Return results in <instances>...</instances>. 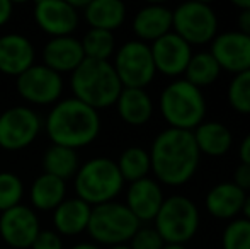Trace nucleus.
Here are the masks:
<instances>
[{
    "label": "nucleus",
    "mask_w": 250,
    "mask_h": 249,
    "mask_svg": "<svg viewBox=\"0 0 250 249\" xmlns=\"http://www.w3.org/2000/svg\"><path fill=\"white\" fill-rule=\"evenodd\" d=\"M114 106L119 118L129 126L146 125L155 111L153 101L146 89H131V87H123Z\"/></svg>",
    "instance_id": "nucleus-22"
},
{
    "label": "nucleus",
    "mask_w": 250,
    "mask_h": 249,
    "mask_svg": "<svg viewBox=\"0 0 250 249\" xmlns=\"http://www.w3.org/2000/svg\"><path fill=\"white\" fill-rule=\"evenodd\" d=\"M107 249H131L128 246V244H121V246H111V248H107Z\"/></svg>",
    "instance_id": "nucleus-43"
},
{
    "label": "nucleus",
    "mask_w": 250,
    "mask_h": 249,
    "mask_svg": "<svg viewBox=\"0 0 250 249\" xmlns=\"http://www.w3.org/2000/svg\"><path fill=\"white\" fill-rule=\"evenodd\" d=\"M237 27L238 33L250 36V10H240L237 16Z\"/></svg>",
    "instance_id": "nucleus-36"
},
{
    "label": "nucleus",
    "mask_w": 250,
    "mask_h": 249,
    "mask_svg": "<svg viewBox=\"0 0 250 249\" xmlns=\"http://www.w3.org/2000/svg\"><path fill=\"white\" fill-rule=\"evenodd\" d=\"M70 249H101V248L94 243H79V244H75V246H72Z\"/></svg>",
    "instance_id": "nucleus-41"
},
{
    "label": "nucleus",
    "mask_w": 250,
    "mask_h": 249,
    "mask_svg": "<svg viewBox=\"0 0 250 249\" xmlns=\"http://www.w3.org/2000/svg\"><path fill=\"white\" fill-rule=\"evenodd\" d=\"M233 7L240 12V10H250V0H235Z\"/></svg>",
    "instance_id": "nucleus-40"
},
{
    "label": "nucleus",
    "mask_w": 250,
    "mask_h": 249,
    "mask_svg": "<svg viewBox=\"0 0 250 249\" xmlns=\"http://www.w3.org/2000/svg\"><path fill=\"white\" fill-rule=\"evenodd\" d=\"M24 196V183L10 171L0 173V213L21 205Z\"/></svg>",
    "instance_id": "nucleus-31"
},
{
    "label": "nucleus",
    "mask_w": 250,
    "mask_h": 249,
    "mask_svg": "<svg viewBox=\"0 0 250 249\" xmlns=\"http://www.w3.org/2000/svg\"><path fill=\"white\" fill-rule=\"evenodd\" d=\"M245 193L240 188L235 186L231 181H223V183L214 184L208 191L204 198V206L206 212L216 220H235L238 219L244 205Z\"/></svg>",
    "instance_id": "nucleus-20"
},
{
    "label": "nucleus",
    "mask_w": 250,
    "mask_h": 249,
    "mask_svg": "<svg viewBox=\"0 0 250 249\" xmlns=\"http://www.w3.org/2000/svg\"><path fill=\"white\" fill-rule=\"evenodd\" d=\"M43 130L41 116L29 106H12L0 113V149L17 152L29 147Z\"/></svg>",
    "instance_id": "nucleus-10"
},
{
    "label": "nucleus",
    "mask_w": 250,
    "mask_h": 249,
    "mask_svg": "<svg viewBox=\"0 0 250 249\" xmlns=\"http://www.w3.org/2000/svg\"><path fill=\"white\" fill-rule=\"evenodd\" d=\"M3 249H9V248H3Z\"/></svg>",
    "instance_id": "nucleus-44"
},
{
    "label": "nucleus",
    "mask_w": 250,
    "mask_h": 249,
    "mask_svg": "<svg viewBox=\"0 0 250 249\" xmlns=\"http://www.w3.org/2000/svg\"><path fill=\"white\" fill-rule=\"evenodd\" d=\"M34 23L51 38L72 36L79 27L80 12L65 0H41L34 5Z\"/></svg>",
    "instance_id": "nucleus-14"
},
{
    "label": "nucleus",
    "mask_w": 250,
    "mask_h": 249,
    "mask_svg": "<svg viewBox=\"0 0 250 249\" xmlns=\"http://www.w3.org/2000/svg\"><path fill=\"white\" fill-rule=\"evenodd\" d=\"M70 87L75 99L92 110L101 111L116 104L123 86L111 62H97L85 58L72 73Z\"/></svg>",
    "instance_id": "nucleus-3"
},
{
    "label": "nucleus",
    "mask_w": 250,
    "mask_h": 249,
    "mask_svg": "<svg viewBox=\"0 0 250 249\" xmlns=\"http://www.w3.org/2000/svg\"><path fill=\"white\" fill-rule=\"evenodd\" d=\"M201 226L199 208L184 195H172L164 200L153 227L165 244H188Z\"/></svg>",
    "instance_id": "nucleus-7"
},
{
    "label": "nucleus",
    "mask_w": 250,
    "mask_h": 249,
    "mask_svg": "<svg viewBox=\"0 0 250 249\" xmlns=\"http://www.w3.org/2000/svg\"><path fill=\"white\" fill-rule=\"evenodd\" d=\"M223 249H250V222L245 219H235L227 224L221 236Z\"/></svg>",
    "instance_id": "nucleus-32"
},
{
    "label": "nucleus",
    "mask_w": 250,
    "mask_h": 249,
    "mask_svg": "<svg viewBox=\"0 0 250 249\" xmlns=\"http://www.w3.org/2000/svg\"><path fill=\"white\" fill-rule=\"evenodd\" d=\"M242 219L249 220L250 222V193L245 195V200H244V205H242Z\"/></svg>",
    "instance_id": "nucleus-39"
},
{
    "label": "nucleus",
    "mask_w": 250,
    "mask_h": 249,
    "mask_svg": "<svg viewBox=\"0 0 250 249\" xmlns=\"http://www.w3.org/2000/svg\"><path fill=\"white\" fill-rule=\"evenodd\" d=\"M151 58L157 73L179 79L184 75L189 60L192 57V46H189L181 36L170 31L150 45Z\"/></svg>",
    "instance_id": "nucleus-13"
},
{
    "label": "nucleus",
    "mask_w": 250,
    "mask_h": 249,
    "mask_svg": "<svg viewBox=\"0 0 250 249\" xmlns=\"http://www.w3.org/2000/svg\"><path fill=\"white\" fill-rule=\"evenodd\" d=\"M192 135H194V142L201 156L223 157L230 152L233 145V133L221 121L204 120L192 132Z\"/></svg>",
    "instance_id": "nucleus-23"
},
{
    "label": "nucleus",
    "mask_w": 250,
    "mask_h": 249,
    "mask_svg": "<svg viewBox=\"0 0 250 249\" xmlns=\"http://www.w3.org/2000/svg\"><path fill=\"white\" fill-rule=\"evenodd\" d=\"M118 169L121 173L125 183H135L143 178H148L151 173V162H150V154L143 147L133 145L128 147L121 152L119 159L116 160Z\"/></svg>",
    "instance_id": "nucleus-27"
},
{
    "label": "nucleus",
    "mask_w": 250,
    "mask_h": 249,
    "mask_svg": "<svg viewBox=\"0 0 250 249\" xmlns=\"http://www.w3.org/2000/svg\"><path fill=\"white\" fill-rule=\"evenodd\" d=\"M164 200L165 196L160 183L148 176L129 184L126 189L125 205L143 226V224L153 222Z\"/></svg>",
    "instance_id": "nucleus-16"
},
{
    "label": "nucleus",
    "mask_w": 250,
    "mask_h": 249,
    "mask_svg": "<svg viewBox=\"0 0 250 249\" xmlns=\"http://www.w3.org/2000/svg\"><path fill=\"white\" fill-rule=\"evenodd\" d=\"M66 198V183L50 174H40L29 189L31 208L40 212H53Z\"/></svg>",
    "instance_id": "nucleus-25"
},
{
    "label": "nucleus",
    "mask_w": 250,
    "mask_h": 249,
    "mask_svg": "<svg viewBox=\"0 0 250 249\" xmlns=\"http://www.w3.org/2000/svg\"><path fill=\"white\" fill-rule=\"evenodd\" d=\"M12 10H14L12 2H9V0H0V27L5 26L10 21Z\"/></svg>",
    "instance_id": "nucleus-38"
},
{
    "label": "nucleus",
    "mask_w": 250,
    "mask_h": 249,
    "mask_svg": "<svg viewBox=\"0 0 250 249\" xmlns=\"http://www.w3.org/2000/svg\"><path fill=\"white\" fill-rule=\"evenodd\" d=\"M40 230V219L31 206L21 203L0 213V237L9 249H29Z\"/></svg>",
    "instance_id": "nucleus-12"
},
{
    "label": "nucleus",
    "mask_w": 250,
    "mask_h": 249,
    "mask_svg": "<svg viewBox=\"0 0 250 249\" xmlns=\"http://www.w3.org/2000/svg\"><path fill=\"white\" fill-rule=\"evenodd\" d=\"M128 246L131 249H164L165 243L153 226H140Z\"/></svg>",
    "instance_id": "nucleus-33"
},
{
    "label": "nucleus",
    "mask_w": 250,
    "mask_h": 249,
    "mask_svg": "<svg viewBox=\"0 0 250 249\" xmlns=\"http://www.w3.org/2000/svg\"><path fill=\"white\" fill-rule=\"evenodd\" d=\"M16 91L33 106H53L62 99L63 77L43 63H34L16 79Z\"/></svg>",
    "instance_id": "nucleus-11"
},
{
    "label": "nucleus",
    "mask_w": 250,
    "mask_h": 249,
    "mask_svg": "<svg viewBox=\"0 0 250 249\" xmlns=\"http://www.w3.org/2000/svg\"><path fill=\"white\" fill-rule=\"evenodd\" d=\"M231 183H233L237 188H240L242 191L247 195L250 191V166L242 164V162L238 164L233 171V180H231Z\"/></svg>",
    "instance_id": "nucleus-35"
},
{
    "label": "nucleus",
    "mask_w": 250,
    "mask_h": 249,
    "mask_svg": "<svg viewBox=\"0 0 250 249\" xmlns=\"http://www.w3.org/2000/svg\"><path fill=\"white\" fill-rule=\"evenodd\" d=\"M220 73L221 68L213 55L209 51H199V53H192L188 68L184 72V80H188L198 89H203V87L216 82Z\"/></svg>",
    "instance_id": "nucleus-28"
},
{
    "label": "nucleus",
    "mask_w": 250,
    "mask_h": 249,
    "mask_svg": "<svg viewBox=\"0 0 250 249\" xmlns=\"http://www.w3.org/2000/svg\"><path fill=\"white\" fill-rule=\"evenodd\" d=\"M112 67L121 86L131 89H146L157 75L150 45L138 40H129L118 48Z\"/></svg>",
    "instance_id": "nucleus-9"
},
{
    "label": "nucleus",
    "mask_w": 250,
    "mask_h": 249,
    "mask_svg": "<svg viewBox=\"0 0 250 249\" xmlns=\"http://www.w3.org/2000/svg\"><path fill=\"white\" fill-rule=\"evenodd\" d=\"M158 110L168 128L194 132L206 118L208 104L203 89L184 79H175L160 92Z\"/></svg>",
    "instance_id": "nucleus-4"
},
{
    "label": "nucleus",
    "mask_w": 250,
    "mask_h": 249,
    "mask_svg": "<svg viewBox=\"0 0 250 249\" xmlns=\"http://www.w3.org/2000/svg\"><path fill=\"white\" fill-rule=\"evenodd\" d=\"M36 50L29 38L19 33H7L0 36V73L19 77L34 65Z\"/></svg>",
    "instance_id": "nucleus-17"
},
{
    "label": "nucleus",
    "mask_w": 250,
    "mask_h": 249,
    "mask_svg": "<svg viewBox=\"0 0 250 249\" xmlns=\"http://www.w3.org/2000/svg\"><path fill=\"white\" fill-rule=\"evenodd\" d=\"M164 249H188L184 244H165Z\"/></svg>",
    "instance_id": "nucleus-42"
},
{
    "label": "nucleus",
    "mask_w": 250,
    "mask_h": 249,
    "mask_svg": "<svg viewBox=\"0 0 250 249\" xmlns=\"http://www.w3.org/2000/svg\"><path fill=\"white\" fill-rule=\"evenodd\" d=\"M142 224L128 210L125 203L109 202L92 206L87 234L94 244L101 246H121L128 244Z\"/></svg>",
    "instance_id": "nucleus-6"
},
{
    "label": "nucleus",
    "mask_w": 250,
    "mask_h": 249,
    "mask_svg": "<svg viewBox=\"0 0 250 249\" xmlns=\"http://www.w3.org/2000/svg\"><path fill=\"white\" fill-rule=\"evenodd\" d=\"M83 17L90 29L114 33L126 21V5L121 0H89Z\"/></svg>",
    "instance_id": "nucleus-24"
},
{
    "label": "nucleus",
    "mask_w": 250,
    "mask_h": 249,
    "mask_svg": "<svg viewBox=\"0 0 250 249\" xmlns=\"http://www.w3.org/2000/svg\"><path fill=\"white\" fill-rule=\"evenodd\" d=\"M77 198L83 200L90 206L116 202L125 188V180L118 169L116 160L109 157H92L80 164L73 178Z\"/></svg>",
    "instance_id": "nucleus-5"
},
{
    "label": "nucleus",
    "mask_w": 250,
    "mask_h": 249,
    "mask_svg": "<svg viewBox=\"0 0 250 249\" xmlns=\"http://www.w3.org/2000/svg\"><path fill=\"white\" fill-rule=\"evenodd\" d=\"M218 16L206 2H186L172 10V31L189 46H203L218 36Z\"/></svg>",
    "instance_id": "nucleus-8"
},
{
    "label": "nucleus",
    "mask_w": 250,
    "mask_h": 249,
    "mask_svg": "<svg viewBox=\"0 0 250 249\" xmlns=\"http://www.w3.org/2000/svg\"><path fill=\"white\" fill-rule=\"evenodd\" d=\"M85 58L97 62H111L116 53V38L114 33L101 29H89L80 40Z\"/></svg>",
    "instance_id": "nucleus-29"
},
{
    "label": "nucleus",
    "mask_w": 250,
    "mask_h": 249,
    "mask_svg": "<svg viewBox=\"0 0 250 249\" xmlns=\"http://www.w3.org/2000/svg\"><path fill=\"white\" fill-rule=\"evenodd\" d=\"M43 126L53 145L77 150L97 140L101 133V116L99 111L82 101L66 97L53 104Z\"/></svg>",
    "instance_id": "nucleus-2"
},
{
    "label": "nucleus",
    "mask_w": 250,
    "mask_h": 249,
    "mask_svg": "<svg viewBox=\"0 0 250 249\" xmlns=\"http://www.w3.org/2000/svg\"><path fill=\"white\" fill-rule=\"evenodd\" d=\"M209 53L221 70H227L233 75L247 72L250 70V36L238 31L221 33L211 41Z\"/></svg>",
    "instance_id": "nucleus-15"
},
{
    "label": "nucleus",
    "mask_w": 250,
    "mask_h": 249,
    "mask_svg": "<svg viewBox=\"0 0 250 249\" xmlns=\"http://www.w3.org/2000/svg\"><path fill=\"white\" fill-rule=\"evenodd\" d=\"M131 27L136 40L151 45L172 31V9L162 3H148L135 14Z\"/></svg>",
    "instance_id": "nucleus-19"
},
{
    "label": "nucleus",
    "mask_w": 250,
    "mask_h": 249,
    "mask_svg": "<svg viewBox=\"0 0 250 249\" xmlns=\"http://www.w3.org/2000/svg\"><path fill=\"white\" fill-rule=\"evenodd\" d=\"M151 173L160 184L184 186L199 169L201 154L192 132L165 128L151 142L148 150Z\"/></svg>",
    "instance_id": "nucleus-1"
},
{
    "label": "nucleus",
    "mask_w": 250,
    "mask_h": 249,
    "mask_svg": "<svg viewBox=\"0 0 250 249\" xmlns=\"http://www.w3.org/2000/svg\"><path fill=\"white\" fill-rule=\"evenodd\" d=\"M227 99L233 111L250 114V70L233 75L228 84Z\"/></svg>",
    "instance_id": "nucleus-30"
},
{
    "label": "nucleus",
    "mask_w": 250,
    "mask_h": 249,
    "mask_svg": "<svg viewBox=\"0 0 250 249\" xmlns=\"http://www.w3.org/2000/svg\"><path fill=\"white\" fill-rule=\"evenodd\" d=\"M92 206L83 200L77 198H65L55 210H53V226L58 236H80L87 232V226L90 220Z\"/></svg>",
    "instance_id": "nucleus-21"
},
{
    "label": "nucleus",
    "mask_w": 250,
    "mask_h": 249,
    "mask_svg": "<svg viewBox=\"0 0 250 249\" xmlns=\"http://www.w3.org/2000/svg\"><path fill=\"white\" fill-rule=\"evenodd\" d=\"M238 157H240L242 164H247L250 166V133L242 138L240 147H238Z\"/></svg>",
    "instance_id": "nucleus-37"
},
{
    "label": "nucleus",
    "mask_w": 250,
    "mask_h": 249,
    "mask_svg": "<svg viewBox=\"0 0 250 249\" xmlns=\"http://www.w3.org/2000/svg\"><path fill=\"white\" fill-rule=\"evenodd\" d=\"M43 173L55 176L62 181L73 180L80 167V159L77 150L66 149L62 145H51L44 150L43 159H41Z\"/></svg>",
    "instance_id": "nucleus-26"
},
{
    "label": "nucleus",
    "mask_w": 250,
    "mask_h": 249,
    "mask_svg": "<svg viewBox=\"0 0 250 249\" xmlns=\"http://www.w3.org/2000/svg\"><path fill=\"white\" fill-rule=\"evenodd\" d=\"M83 60L82 43L75 36L51 38L43 48V65L60 75L72 73Z\"/></svg>",
    "instance_id": "nucleus-18"
},
{
    "label": "nucleus",
    "mask_w": 250,
    "mask_h": 249,
    "mask_svg": "<svg viewBox=\"0 0 250 249\" xmlns=\"http://www.w3.org/2000/svg\"><path fill=\"white\" fill-rule=\"evenodd\" d=\"M31 249H65L63 248L62 236L55 232L51 229H41L40 234L34 239Z\"/></svg>",
    "instance_id": "nucleus-34"
}]
</instances>
